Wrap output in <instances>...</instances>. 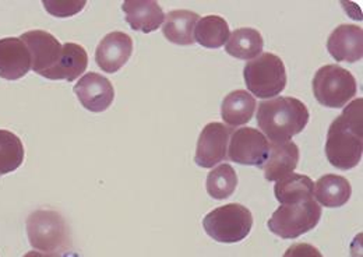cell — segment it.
I'll return each instance as SVG.
<instances>
[{
	"label": "cell",
	"instance_id": "13",
	"mask_svg": "<svg viewBox=\"0 0 363 257\" xmlns=\"http://www.w3.org/2000/svg\"><path fill=\"white\" fill-rule=\"evenodd\" d=\"M327 50L337 62L355 63L363 56V31L355 24H342L328 37Z\"/></svg>",
	"mask_w": 363,
	"mask_h": 257
},
{
	"label": "cell",
	"instance_id": "14",
	"mask_svg": "<svg viewBox=\"0 0 363 257\" xmlns=\"http://www.w3.org/2000/svg\"><path fill=\"white\" fill-rule=\"evenodd\" d=\"M31 70V56L21 38L0 40V77L16 82Z\"/></svg>",
	"mask_w": 363,
	"mask_h": 257
},
{
	"label": "cell",
	"instance_id": "12",
	"mask_svg": "<svg viewBox=\"0 0 363 257\" xmlns=\"http://www.w3.org/2000/svg\"><path fill=\"white\" fill-rule=\"evenodd\" d=\"M74 94L80 104L90 112H105L115 99V89L112 83L99 73L91 72L84 75L74 86Z\"/></svg>",
	"mask_w": 363,
	"mask_h": 257
},
{
	"label": "cell",
	"instance_id": "3",
	"mask_svg": "<svg viewBox=\"0 0 363 257\" xmlns=\"http://www.w3.org/2000/svg\"><path fill=\"white\" fill-rule=\"evenodd\" d=\"M321 213L315 197L281 204L269 219V228L282 239H295L316 228Z\"/></svg>",
	"mask_w": 363,
	"mask_h": 257
},
{
	"label": "cell",
	"instance_id": "1",
	"mask_svg": "<svg viewBox=\"0 0 363 257\" xmlns=\"http://www.w3.org/2000/svg\"><path fill=\"white\" fill-rule=\"evenodd\" d=\"M363 153V99L351 101L331 124L327 133L325 155L328 163L342 171L355 168Z\"/></svg>",
	"mask_w": 363,
	"mask_h": 257
},
{
	"label": "cell",
	"instance_id": "20",
	"mask_svg": "<svg viewBox=\"0 0 363 257\" xmlns=\"http://www.w3.org/2000/svg\"><path fill=\"white\" fill-rule=\"evenodd\" d=\"M256 99L245 89L228 94L221 105V116L229 126H243L250 122L256 112Z\"/></svg>",
	"mask_w": 363,
	"mask_h": 257
},
{
	"label": "cell",
	"instance_id": "22",
	"mask_svg": "<svg viewBox=\"0 0 363 257\" xmlns=\"http://www.w3.org/2000/svg\"><path fill=\"white\" fill-rule=\"evenodd\" d=\"M264 48V40L262 34L255 28H239L229 35V41L225 45L228 55L236 59L247 60L255 59L262 55Z\"/></svg>",
	"mask_w": 363,
	"mask_h": 257
},
{
	"label": "cell",
	"instance_id": "9",
	"mask_svg": "<svg viewBox=\"0 0 363 257\" xmlns=\"http://www.w3.org/2000/svg\"><path fill=\"white\" fill-rule=\"evenodd\" d=\"M230 134V128H227L224 124H208L199 136L194 163L201 168H214L227 160Z\"/></svg>",
	"mask_w": 363,
	"mask_h": 257
},
{
	"label": "cell",
	"instance_id": "23",
	"mask_svg": "<svg viewBox=\"0 0 363 257\" xmlns=\"http://www.w3.org/2000/svg\"><path fill=\"white\" fill-rule=\"evenodd\" d=\"M230 30L227 20L220 16H206L194 27V41L208 49H218L227 43Z\"/></svg>",
	"mask_w": 363,
	"mask_h": 257
},
{
	"label": "cell",
	"instance_id": "27",
	"mask_svg": "<svg viewBox=\"0 0 363 257\" xmlns=\"http://www.w3.org/2000/svg\"><path fill=\"white\" fill-rule=\"evenodd\" d=\"M282 257H323V255L311 244H295L286 249Z\"/></svg>",
	"mask_w": 363,
	"mask_h": 257
},
{
	"label": "cell",
	"instance_id": "4",
	"mask_svg": "<svg viewBox=\"0 0 363 257\" xmlns=\"http://www.w3.org/2000/svg\"><path fill=\"white\" fill-rule=\"evenodd\" d=\"M243 77L247 89L262 99H272L286 87V70L282 59L266 52L246 63Z\"/></svg>",
	"mask_w": 363,
	"mask_h": 257
},
{
	"label": "cell",
	"instance_id": "25",
	"mask_svg": "<svg viewBox=\"0 0 363 257\" xmlns=\"http://www.w3.org/2000/svg\"><path fill=\"white\" fill-rule=\"evenodd\" d=\"M24 161V146L18 136L0 128V175L20 168Z\"/></svg>",
	"mask_w": 363,
	"mask_h": 257
},
{
	"label": "cell",
	"instance_id": "8",
	"mask_svg": "<svg viewBox=\"0 0 363 257\" xmlns=\"http://www.w3.org/2000/svg\"><path fill=\"white\" fill-rule=\"evenodd\" d=\"M269 154V138L257 128H242L230 134V141L228 144V158L232 163L263 168Z\"/></svg>",
	"mask_w": 363,
	"mask_h": 257
},
{
	"label": "cell",
	"instance_id": "5",
	"mask_svg": "<svg viewBox=\"0 0 363 257\" xmlns=\"http://www.w3.org/2000/svg\"><path fill=\"white\" fill-rule=\"evenodd\" d=\"M204 231L221 244H238L247 238L253 226V215L242 204L230 203L204 217Z\"/></svg>",
	"mask_w": 363,
	"mask_h": 257
},
{
	"label": "cell",
	"instance_id": "11",
	"mask_svg": "<svg viewBox=\"0 0 363 257\" xmlns=\"http://www.w3.org/2000/svg\"><path fill=\"white\" fill-rule=\"evenodd\" d=\"M21 41L26 43L30 52L31 70H34L40 76L52 69L62 55L63 45L48 31H27L21 35Z\"/></svg>",
	"mask_w": 363,
	"mask_h": 257
},
{
	"label": "cell",
	"instance_id": "15",
	"mask_svg": "<svg viewBox=\"0 0 363 257\" xmlns=\"http://www.w3.org/2000/svg\"><path fill=\"white\" fill-rule=\"evenodd\" d=\"M89 66V55L79 43H63L62 55L57 63L41 76L48 80H66L74 82L79 79Z\"/></svg>",
	"mask_w": 363,
	"mask_h": 257
},
{
	"label": "cell",
	"instance_id": "10",
	"mask_svg": "<svg viewBox=\"0 0 363 257\" xmlns=\"http://www.w3.org/2000/svg\"><path fill=\"white\" fill-rule=\"evenodd\" d=\"M133 53V40L122 33L112 31L98 43L95 50V62L105 73L119 72Z\"/></svg>",
	"mask_w": 363,
	"mask_h": 257
},
{
	"label": "cell",
	"instance_id": "26",
	"mask_svg": "<svg viewBox=\"0 0 363 257\" xmlns=\"http://www.w3.org/2000/svg\"><path fill=\"white\" fill-rule=\"evenodd\" d=\"M86 0H44L43 6L46 11L53 17H72L79 14L84 7Z\"/></svg>",
	"mask_w": 363,
	"mask_h": 257
},
{
	"label": "cell",
	"instance_id": "2",
	"mask_svg": "<svg viewBox=\"0 0 363 257\" xmlns=\"http://www.w3.org/2000/svg\"><path fill=\"white\" fill-rule=\"evenodd\" d=\"M308 106L294 97L263 101L257 109V125L272 143H285L299 134L309 122Z\"/></svg>",
	"mask_w": 363,
	"mask_h": 257
},
{
	"label": "cell",
	"instance_id": "19",
	"mask_svg": "<svg viewBox=\"0 0 363 257\" xmlns=\"http://www.w3.org/2000/svg\"><path fill=\"white\" fill-rule=\"evenodd\" d=\"M200 20L199 14L190 10H174L168 13L164 21L162 34L169 43L175 45H193L194 41V27Z\"/></svg>",
	"mask_w": 363,
	"mask_h": 257
},
{
	"label": "cell",
	"instance_id": "16",
	"mask_svg": "<svg viewBox=\"0 0 363 257\" xmlns=\"http://www.w3.org/2000/svg\"><path fill=\"white\" fill-rule=\"evenodd\" d=\"M122 9L130 28L144 34L158 30L165 21L162 7L152 0H126Z\"/></svg>",
	"mask_w": 363,
	"mask_h": 257
},
{
	"label": "cell",
	"instance_id": "6",
	"mask_svg": "<svg viewBox=\"0 0 363 257\" xmlns=\"http://www.w3.org/2000/svg\"><path fill=\"white\" fill-rule=\"evenodd\" d=\"M358 84L352 73L338 65L320 67L313 79V94L320 105L344 108L357 95Z\"/></svg>",
	"mask_w": 363,
	"mask_h": 257
},
{
	"label": "cell",
	"instance_id": "24",
	"mask_svg": "<svg viewBox=\"0 0 363 257\" xmlns=\"http://www.w3.org/2000/svg\"><path fill=\"white\" fill-rule=\"evenodd\" d=\"M207 193L216 200H227L238 187V175L229 164L214 167L206 182Z\"/></svg>",
	"mask_w": 363,
	"mask_h": 257
},
{
	"label": "cell",
	"instance_id": "18",
	"mask_svg": "<svg viewBox=\"0 0 363 257\" xmlns=\"http://www.w3.org/2000/svg\"><path fill=\"white\" fill-rule=\"evenodd\" d=\"M352 196V186L344 176L328 173L321 176L315 186V199L320 206L337 209L345 206Z\"/></svg>",
	"mask_w": 363,
	"mask_h": 257
},
{
	"label": "cell",
	"instance_id": "17",
	"mask_svg": "<svg viewBox=\"0 0 363 257\" xmlns=\"http://www.w3.org/2000/svg\"><path fill=\"white\" fill-rule=\"evenodd\" d=\"M299 148L294 141L270 143V154L263 165L269 182H277L295 171L299 163Z\"/></svg>",
	"mask_w": 363,
	"mask_h": 257
},
{
	"label": "cell",
	"instance_id": "7",
	"mask_svg": "<svg viewBox=\"0 0 363 257\" xmlns=\"http://www.w3.org/2000/svg\"><path fill=\"white\" fill-rule=\"evenodd\" d=\"M27 234L34 249L52 253L66 248L69 231L66 221L57 212L38 210L27 219Z\"/></svg>",
	"mask_w": 363,
	"mask_h": 257
},
{
	"label": "cell",
	"instance_id": "28",
	"mask_svg": "<svg viewBox=\"0 0 363 257\" xmlns=\"http://www.w3.org/2000/svg\"><path fill=\"white\" fill-rule=\"evenodd\" d=\"M24 257H59L56 253H43V252H37V251H31L28 253H26Z\"/></svg>",
	"mask_w": 363,
	"mask_h": 257
},
{
	"label": "cell",
	"instance_id": "21",
	"mask_svg": "<svg viewBox=\"0 0 363 257\" xmlns=\"http://www.w3.org/2000/svg\"><path fill=\"white\" fill-rule=\"evenodd\" d=\"M274 193L281 204L295 203L315 197V185L309 176L292 172L275 182Z\"/></svg>",
	"mask_w": 363,
	"mask_h": 257
}]
</instances>
